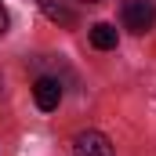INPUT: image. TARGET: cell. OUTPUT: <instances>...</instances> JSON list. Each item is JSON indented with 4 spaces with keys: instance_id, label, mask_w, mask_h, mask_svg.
<instances>
[{
    "instance_id": "2",
    "label": "cell",
    "mask_w": 156,
    "mask_h": 156,
    "mask_svg": "<svg viewBox=\"0 0 156 156\" xmlns=\"http://www.w3.org/2000/svg\"><path fill=\"white\" fill-rule=\"evenodd\" d=\"M73 156H113V145L102 131H80L73 138Z\"/></svg>"
},
{
    "instance_id": "1",
    "label": "cell",
    "mask_w": 156,
    "mask_h": 156,
    "mask_svg": "<svg viewBox=\"0 0 156 156\" xmlns=\"http://www.w3.org/2000/svg\"><path fill=\"white\" fill-rule=\"evenodd\" d=\"M156 26V7L149 0H127L123 4V29H131V33H149Z\"/></svg>"
},
{
    "instance_id": "6",
    "label": "cell",
    "mask_w": 156,
    "mask_h": 156,
    "mask_svg": "<svg viewBox=\"0 0 156 156\" xmlns=\"http://www.w3.org/2000/svg\"><path fill=\"white\" fill-rule=\"evenodd\" d=\"M83 4H98V0H83Z\"/></svg>"
},
{
    "instance_id": "5",
    "label": "cell",
    "mask_w": 156,
    "mask_h": 156,
    "mask_svg": "<svg viewBox=\"0 0 156 156\" xmlns=\"http://www.w3.org/2000/svg\"><path fill=\"white\" fill-rule=\"evenodd\" d=\"M7 33V11H4V4H0V37Z\"/></svg>"
},
{
    "instance_id": "3",
    "label": "cell",
    "mask_w": 156,
    "mask_h": 156,
    "mask_svg": "<svg viewBox=\"0 0 156 156\" xmlns=\"http://www.w3.org/2000/svg\"><path fill=\"white\" fill-rule=\"evenodd\" d=\"M33 98H37V105L44 113H51V109H58V102H62V83L55 76H40L33 83Z\"/></svg>"
},
{
    "instance_id": "4",
    "label": "cell",
    "mask_w": 156,
    "mask_h": 156,
    "mask_svg": "<svg viewBox=\"0 0 156 156\" xmlns=\"http://www.w3.org/2000/svg\"><path fill=\"white\" fill-rule=\"evenodd\" d=\"M91 44H94L98 51H113V47L120 44L116 26H109V22H94V26H91Z\"/></svg>"
}]
</instances>
